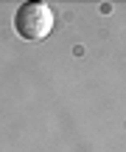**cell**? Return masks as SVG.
<instances>
[{
    "label": "cell",
    "instance_id": "obj_1",
    "mask_svg": "<svg viewBox=\"0 0 126 152\" xmlns=\"http://www.w3.org/2000/svg\"><path fill=\"white\" fill-rule=\"evenodd\" d=\"M14 31L20 34L22 39H45L50 31H53V11L48 9L45 3H22L20 9L14 11Z\"/></svg>",
    "mask_w": 126,
    "mask_h": 152
}]
</instances>
